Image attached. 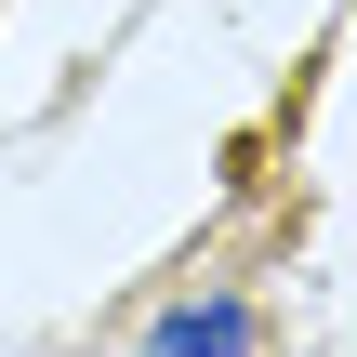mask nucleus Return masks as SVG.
<instances>
[{
  "label": "nucleus",
  "mask_w": 357,
  "mask_h": 357,
  "mask_svg": "<svg viewBox=\"0 0 357 357\" xmlns=\"http://www.w3.org/2000/svg\"><path fill=\"white\" fill-rule=\"evenodd\" d=\"M238 344H252L238 305H172V318H159V357H238Z\"/></svg>",
  "instance_id": "obj_1"
}]
</instances>
